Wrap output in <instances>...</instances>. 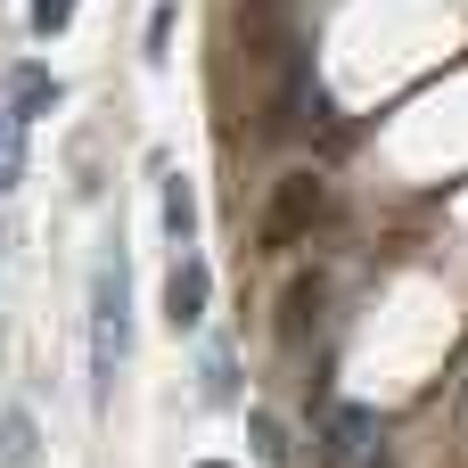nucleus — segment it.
<instances>
[{
	"mask_svg": "<svg viewBox=\"0 0 468 468\" xmlns=\"http://www.w3.org/2000/svg\"><path fill=\"white\" fill-rule=\"evenodd\" d=\"M321 206H329V189H321L313 173H288V181H280V206H271V222H263V247H288Z\"/></svg>",
	"mask_w": 468,
	"mask_h": 468,
	"instance_id": "obj_4",
	"label": "nucleus"
},
{
	"mask_svg": "<svg viewBox=\"0 0 468 468\" xmlns=\"http://www.w3.org/2000/svg\"><path fill=\"white\" fill-rule=\"evenodd\" d=\"M148 58H156V66L173 58V0H156V16H148Z\"/></svg>",
	"mask_w": 468,
	"mask_h": 468,
	"instance_id": "obj_11",
	"label": "nucleus"
},
{
	"mask_svg": "<svg viewBox=\"0 0 468 468\" xmlns=\"http://www.w3.org/2000/svg\"><path fill=\"white\" fill-rule=\"evenodd\" d=\"M206 304H214V271H206V255H173V271H165V321H173V329H197Z\"/></svg>",
	"mask_w": 468,
	"mask_h": 468,
	"instance_id": "obj_2",
	"label": "nucleus"
},
{
	"mask_svg": "<svg viewBox=\"0 0 468 468\" xmlns=\"http://www.w3.org/2000/svg\"><path fill=\"white\" fill-rule=\"evenodd\" d=\"M247 436H255V461H263V468H288V436H280V420H271V411H255V420H247Z\"/></svg>",
	"mask_w": 468,
	"mask_h": 468,
	"instance_id": "obj_9",
	"label": "nucleus"
},
{
	"mask_svg": "<svg viewBox=\"0 0 468 468\" xmlns=\"http://www.w3.org/2000/svg\"><path fill=\"white\" fill-rule=\"evenodd\" d=\"M33 444H41V436H33V411L8 403V411H0V468H33Z\"/></svg>",
	"mask_w": 468,
	"mask_h": 468,
	"instance_id": "obj_8",
	"label": "nucleus"
},
{
	"mask_svg": "<svg viewBox=\"0 0 468 468\" xmlns=\"http://www.w3.org/2000/svg\"><path fill=\"white\" fill-rule=\"evenodd\" d=\"M206 403H239V387H230V354H222V346L206 354Z\"/></svg>",
	"mask_w": 468,
	"mask_h": 468,
	"instance_id": "obj_10",
	"label": "nucleus"
},
{
	"mask_svg": "<svg viewBox=\"0 0 468 468\" xmlns=\"http://www.w3.org/2000/svg\"><path fill=\"white\" fill-rule=\"evenodd\" d=\"M206 468H222V461H206Z\"/></svg>",
	"mask_w": 468,
	"mask_h": 468,
	"instance_id": "obj_13",
	"label": "nucleus"
},
{
	"mask_svg": "<svg viewBox=\"0 0 468 468\" xmlns=\"http://www.w3.org/2000/svg\"><path fill=\"white\" fill-rule=\"evenodd\" d=\"M66 90H58V74H41V66H16L8 74V107H25V115H49Z\"/></svg>",
	"mask_w": 468,
	"mask_h": 468,
	"instance_id": "obj_6",
	"label": "nucleus"
},
{
	"mask_svg": "<svg viewBox=\"0 0 468 468\" xmlns=\"http://www.w3.org/2000/svg\"><path fill=\"white\" fill-rule=\"evenodd\" d=\"M25 132H33V115L25 107H0V189L25 181Z\"/></svg>",
	"mask_w": 468,
	"mask_h": 468,
	"instance_id": "obj_7",
	"label": "nucleus"
},
{
	"mask_svg": "<svg viewBox=\"0 0 468 468\" xmlns=\"http://www.w3.org/2000/svg\"><path fill=\"white\" fill-rule=\"evenodd\" d=\"M370 444H378V411H362V403H337V411L321 420V468H354Z\"/></svg>",
	"mask_w": 468,
	"mask_h": 468,
	"instance_id": "obj_3",
	"label": "nucleus"
},
{
	"mask_svg": "<svg viewBox=\"0 0 468 468\" xmlns=\"http://www.w3.org/2000/svg\"><path fill=\"white\" fill-rule=\"evenodd\" d=\"M123 354H132V280H123V255H107L90 280V378H99V395L115 387Z\"/></svg>",
	"mask_w": 468,
	"mask_h": 468,
	"instance_id": "obj_1",
	"label": "nucleus"
},
{
	"mask_svg": "<svg viewBox=\"0 0 468 468\" xmlns=\"http://www.w3.org/2000/svg\"><path fill=\"white\" fill-rule=\"evenodd\" d=\"M156 181H165V239L189 255V247H197V189H189V181H181L165 156H156Z\"/></svg>",
	"mask_w": 468,
	"mask_h": 468,
	"instance_id": "obj_5",
	"label": "nucleus"
},
{
	"mask_svg": "<svg viewBox=\"0 0 468 468\" xmlns=\"http://www.w3.org/2000/svg\"><path fill=\"white\" fill-rule=\"evenodd\" d=\"M74 25V0H33V33L49 41V33H66Z\"/></svg>",
	"mask_w": 468,
	"mask_h": 468,
	"instance_id": "obj_12",
	"label": "nucleus"
}]
</instances>
